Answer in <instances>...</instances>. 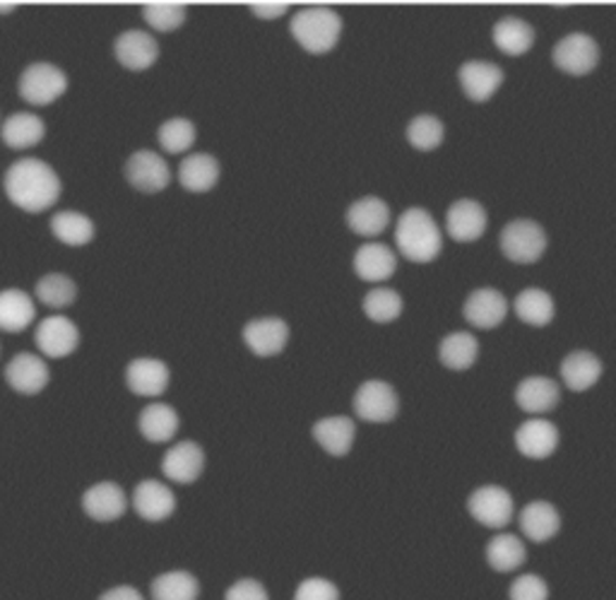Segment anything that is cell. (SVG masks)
Listing matches in <instances>:
<instances>
[{
	"instance_id": "obj_19",
	"label": "cell",
	"mask_w": 616,
	"mask_h": 600,
	"mask_svg": "<svg viewBox=\"0 0 616 600\" xmlns=\"http://www.w3.org/2000/svg\"><path fill=\"white\" fill-rule=\"evenodd\" d=\"M35 341L43 357L63 359L73 355L80 345V329L65 316H49L39 323Z\"/></svg>"
},
{
	"instance_id": "obj_32",
	"label": "cell",
	"mask_w": 616,
	"mask_h": 600,
	"mask_svg": "<svg viewBox=\"0 0 616 600\" xmlns=\"http://www.w3.org/2000/svg\"><path fill=\"white\" fill-rule=\"evenodd\" d=\"M479 357V341L472 333L455 331L448 333L441 343H438V359L450 372H467L475 367Z\"/></svg>"
},
{
	"instance_id": "obj_3",
	"label": "cell",
	"mask_w": 616,
	"mask_h": 600,
	"mask_svg": "<svg viewBox=\"0 0 616 600\" xmlns=\"http://www.w3.org/2000/svg\"><path fill=\"white\" fill-rule=\"evenodd\" d=\"M290 31L299 47L311 56H325L343 37V17L333 8L311 5L292 15Z\"/></svg>"
},
{
	"instance_id": "obj_8",
	"label": "cell",
	"mask_w": 616,
	"mask_h": 600,
	"mask_svg": "<svg viewBox=\"0 0 616 600\" xmlns=\"http://www.w3.org/2000/svg\"><path fill=\"white\" fill-rule=\"evenodd\" d=\"M552 63L570 78H586L598 68L600 43L586 31H570L554 47Z\"/></svg>"
},
{
	"instance_id": "obj_46",
	"label": "cell",
	"mask_w": 616,
	"mask_h": 600,
	"mask_svg": "<svg viewBox=\"0 0 616 600\" xmlns=\"http://www.w3.org/2000/svg\"><path fill=\"white\" fill-rule=\"evenodd\" d=\"M248 10L258 20H280L282 15H287L290 3H268V0H256V3H251Z\"/></svg>"
},
{
	"instance_id": "obj_43",
	"label": "cell",
	"mask_w": 616,
	"mask_h": 600,
	"mask_svg": "<svg viewBox=\"0 0 616 600\" xmlns=\"http://www.w3.org/2000/svg\"><path fill=\"white\" fill-rule=\"evenodd\" d=\"M294 600H343V593L337 584L325 576H306L294 588Z\"/></svg>"
},
{
	"instance_id": "obj_36",
	"label": "cell",
	"mask_w": 616,
	"mask_h": 600,
	"mask_svg": "<svg viewBox=\"0 0 616 600\" xmlns=\"http://www.w3.org/2000/svg\"><path fill=\"white\" fill-rule=\"evenodd\" d=\"M513 309L518 314V319L527 325H532V329H547L556 316L554 297L547 290L539 288L523 290L518 297H515Z\"/></svg>"
},
{
	"instance_id": "obj_17",
	"label": "cell",
	"mask_w": 616,
	"mask_h": 600,
	"mask_svg": "<svg viewBox=\"0 0 616 600\" xmlns=\"http://www.w3.org/2000/svg\"><path fill=\"white\" fill-rule=\"evenodd\" d=\"M171 381L169 367L157 357H136L126 367V386L140 398H159L167 394Z\"/></svg>"
},
{
	"instance_id": "obj_12",
	"label": "cell",
	"mask_w": 616,
	"mask_h": 600,
	"mask_svg": "<svg viewBox=\"0 0 616 600\" xmlns=\"http://www.w3.org/2000/svg\"><path fill=\"white\" fill-rule=\"evenodd\" d=\"M505 75L501 65L491 61H467L458 68V82L470 102L484 104L501 90Z\"/></svg>"
},
{
	"instance_id": "obj_5",
	"label": "cell",
	"mask_w": 616,
	"mask_h": 600,
	"mask_svg": "<svg viewBox=\"0 0 616 600\" xmlns=\"http://www.w3.org/2000/svg\"><path fill=\"white\" fill-rule=\"evenodd\" d=\"M20 97L31 106H49L68 92V75L53 63H31L20 75Z\"/></svg>"
},
{
	"instance_id": "obj_34",
	"label": "cell",
	"mask_w": 616,
	"mask_h": 600,
	"mask_svg": "<svg viewBox=\"0 0 616 600\" xmlns=\"http://www.w3.org/2000/svg\"><path fill=\"white\" fill-rule=\"evenodd\" d=\"M37 316L35 302L22 290L0 292V331L22 333L27 331Z\"/></svg>"
},
{
	"instance_id": "obj_2",
	"label": "cell",
	"mask_w": 616,
	"mask_h": 600,
	"mask_svg": "<svg viewBox=\"0 0 616 600\" xmlns=\"http://www.w3.org/2000/svg\"><path fill=\"white\" fill-rule=\"evenodd\" d=\"M395 244L410 264H432L444 251V234L424 207H407L395 227Z\"/></svg>"
},
{
	"instance_id": "obj_29",
	"label": "cell",
	"mask_w": 616,
	"mask_h": 600,
	"mask_svg": "<svg viewBox=\"0 0 616 600\" xmlns=\"http://www.w3.org/2000/svg\"><path fill=\"white\" fill-rule=\"evenodd\" d=\"M219 177H222V167L217 157L207 152H193L179 167V183L189 193H210L219 183Z\"/></svg>"
},
{
	"instance_id": "obj_37",
	"label": "cell",
	"mask_w": 616,
	"mask_h": 600,
	"mask_svg": "<svg viewBox=\"0 0 616 600\" xmlns=\"http://www.w3.org/2000/svg\"><path fill=\"white\" fill-rule=\"evenodd\" d=\"M92 217L75 210H61L51 217V234L65 246H87L94 239Z\"/></svg>"
},
{
	"instance_id": "obj_20",
	"label": "cell",
	"mask_w": 616,
	"mask_h": 600,
	"mask_svg": "<svg viewBox=\"0 0 616 600\" xmlns=\"http://www.w3.org/2000/svg\"><path fill=\"white\" fill-rule=\"evenodd\" d=\"M5 381L10 388L22 396H37L49 386L51 372L49 365L43 362L39 355L20 353L10 359V365L5 367Z\"/></svg>"
},
{
	"instance_id": "obj_41",
	"label": "cell",
	"mask_w": 616,
	"mask_h": 600,
	"mask_svg": "<svg viewBox=\"0 0 616 600\" xmlns=\"http://www.w3.org/2000/svg\"><path fill=\"white\" fill-rule=\"evenodd\" d=\"M157 140H159V148L164 152H169V155H183V152H189L195 145L197 130H195V124L189 122V118L176 116L159 126Z\"/></svg>"
},
{
	"instance_id": "obj_44",
	"label": "cell",
	"mask_w": 616,
	"mask_h": 600,
	"mask_svg": "<svg viewBox=\"0 0 616 600\" xmlns=\"http://www.w3.org/2000/svg\"><path fill=\"white\" fill-rule=\"evenodd\" d=\"M509 600H549V584L539 574L515 576L509 588Z\"/></svg>"
},
{
	"instance_id": "obj_40",
	"label": "cell",
	"mask_w": 616,
	"mask_h": 600,
	"mask_svg": "<svg viewBox=\"0 0 616 600\" xmlns=\"http://www.w3.org/2000/svg\"><path fill=\"white\" fill-rule=\"evenodd\" d=\"M35 294L41 304H47L51 309H68L77 299V285L73 278L63 276V272H49L37 282Z\"/></svg>"
},
{
	"instance_id": "obj_35",
	"label": "cell",
	"mask_w": 616,
	"mask_h": 600,
	"mask_svg": "<svg viewBox=\"0 0 616 600\" xmlns=\"http://www.w3.org/2000/svg\"><path fill=\"white\" fill-rule=\"evenodd\" d=\"M0 136H3V143L8 148L29 150L39 145L43 136H47V124H43L37 114L17 112L0 128Z\"/></svg>"
},
{
	"instance_id": "obj_14",
	"label": "cell",
	"mask_w": 616,
	"mask_h": 600,
	"mask_svg": "<svg viewBox=\"0 0 616 600\" xmlns=\"http://www.w3.org/2000/svg\"><path fill=\"white\" fill-rule=\"evenodd\" d=\"M489 215L487 207L479 201L472 199H460L448 207L446 215V232L458 244H472L482 239V234L487 232Z\"/></svg>"
},
{
	"instance_id": "obj_28",
	"label": "cell",
	"mask_w": 616,
	"mask_h": 600,
	"mask_svg": "<svg viewBox=\"0 0 616 600\" xmlns=\"http://www.w3.org/2000/svg\"><path fill=\"white\" fill-rule=\"evenodd\" d=\"M181 418L167 403L154 400L147 408H142L138 418V430L142 434V439L150 444H169L174 442V436L179 434Z\"/></svg>"
},
{
	"instance_id": "obj_27",
	"label": "cell",
	"mask_w": 616,
	"mask_h": 600,
	"mask_svg": "<svg viewBox=\"0 0 616 600\" xmlns=\"http://www.w3.org/2000/svg\"><path fill=\"white\" fill-rule=\"evenodd\" d=\"M395 270H398V256L385 244L371 242L357 248L355 254V272L364 282H388Z\"/></svg>"
},
{
	"instance_id": "obj_15",
	"label": "cell",
	"mask_w": 616,
	"mask_h": 600,
	"mask_svg": "<svg viewBox=\"0 0 616 600\" xmlns=\"http://www.w3.org/2000/svg\"><path fill=\"white\" fill-rule=\"evenodd\" d=\"M114 56L126 71H150L159 59V43L150 31L126 29L114 41Z\"/></svg>"
},
{
	"instance_id": "obj_4",
	"label": "cell",
	"mask_w": 616,
	"mask_h": 600,
	"mask_svg": "<svg viewBox=\"0 0 616 600\" xmlns=\"http://www.w3.org/2000/svg\"><path fill=\"white\" fill-rule=\"evenodd\" d=\"M501 254L518 266H532L544 256L549 239L544 227L535 220H511L501 229Z\"/></svg>"
},
{
	"instance_id": "obj_1",
	"label": "cell",
	"mask_w": 616,
	"mask_h": 600,
	"mask_svg": "<svg viewBox=\"0 0 616 600\" xmlns=\"http://www.w3.org/2000/svg\"><path fill=\"white\" fill-rule=\"evenodd\" d=\"M3 189L10 203L31 215L43 213L56 205L63 191L56 169L37 157L17 159L15 165L5 171Z\"/></svg>"
},
{
	"instance_id": "obj_18",
	"label": "cell",
	"mask_w": 616,
	"mask_h": 600,
	"mask_svg": "<svg viewBox=\"0 0 616 600\" xmlns=\"http://www.w3.org/2000/svg\"><path fill=\"white\" fill-rule=\"evenodd\" d=\"M462 316L470 325H475L479 331H493L505 321L509 316V299L503 297V292L493 288H479L470 294L462 304Z\"/></svg>"
},
{
	"instance_id": "obj_22",
	"label": "cell",
	"mask_w": 616,
	"mask_h": 600,
	"mask_svg": "<svg viewBox=\"0 0 616 600\" xmlns=\"http://www.w3.org/2000/svg\"><path fill=\"white\" fill-rule=\"evenodd\" d=\"M82 511L97 523H112L128 511V497L124 487L112 483V480H104L82 495Z\"/></svg>"
},
{
	"instance_id": "obj_9",
	"label": "cell",
	"mask_w": 616,
	"mask_h": 600,
	"mask_svg": "<svg viewBox=\"0 0 616 600\" xmlns=\"http://www.w3.org/2000/svg\"><path fill=\"white\" fill-rule=\"evenodd\" d=\"M290 325L280 316H260V319H251L241 337H244V345L248 350L260 357L270 359L284 353V347L290 345Z\"/></svg>"
},
{
	"instance_id": "obj_6",
	"label": "cell",
	"mask_w": 616,
	"mask_h": 600,
	"mask_svg": "<svg viewBox=\"0 0 616 600\" xmlns=\"http://www.w3.org/2000/svg\"><path fill=\"white\" fill-rule=\"evenodd\" d=\"M351 406H355L359 420L369 424H388L398 418L400 396L388 381L369 379L357 388Z\"/></svg>"
},
{
	"instance_id": "obj_10",
	"label": "cell",
	"mask_w": 616,
	"mask_h": 600,
	"mask_svg": "<svg viewBox=\"0 0 616 600\" xmlns=\"http://www.w3.org/2000/svg\"><path fill=\"white\" fill-rule=\"evenodd\" d=\"M126 179L140 193H162L171 183V169L167 159L152 150H138L126 162Z\"/></svg>"
},
{
	"instance_id": "obj_24",
	"label": "cell",
	"mask_w": 616,
	"mask_h": 600,
	"mask_svg": "<svg viewBox=\"0 0 616 600\" xmlns=\"http://www.w3.org/2000/svg\"><path fill=\"white\" fill-rule=\"evenodd\" d=\"M521 533L532 542H549L561 533V514L559 509L547 499H535L525 505L521 511Z\"/></svg>"
},
{
	"instance_id": "obj_45",
	"label": "cell",
	"mask_w": 616,
	"mask_h": 600,
	"mask_svg": "<svg viewBox=\"0 0 616 600\" xmlns=\"http://www.w3.org/2000/svg\"><path fill=\"white\" fill-rule=\"evenodd\" d=\"M224 600H270V591L266 584L253 579V576H241L227 588Z\"/></svg>"
},
{
	"instance_id": "obj_16",
	"label": "cell",
	"mask_w": 616,
	"mask_h": 600,
	"mask_svg": "<svg viewBox=\"0 0 616 600\" xmlns=\"http://www.w3.org/2000/svg\"><path fill=\"white\" fill-rule=\"evenodd\" d=\"M513 442L521 456L530 458V461H544V458L556 454L561 434L554 422L544 418H530L515 430Z\"/></svg>"
},
{
	"instance_id": "obj_47",
	"label": "cell",
	"mask_w": 616,
	"mask_h": 600,
	"mask_svg": "<svg viewBox=\"0 0 616 600\" xmlns=\"http://www.w3.org/2000/svg\"><path fill=\"white\" fill-rule=\"evenodd\" d=\"M99 600H145L136 586H114L99 596Z\"/></svg>"
},
{
	"instance_id": "obj_26",
	"label": "cell",
	"mask_w": 616,
	"mask_h": 600,
	"mask_svg": "<svg viewBox=\"0 0 616 600\" xmlns=\"http://www.w3.org/2000/svg\"><path fill=\"white\" fill-rule=\"evenodd\" d=\"M602 359L590 350H576L564 357V362L559 367V376L564 381V386L574 394H582L590 391L602 379Z\"/></svg>"
},
{
	"instance_id": "obj_7",
	"label": "cell",
	"mask_w": 616,
	"mask_h": 600,
	"mask_svg": "<svg viewBox=\"0 0 616 600\" xmlns=\"http://www.w3.org/2000/svg\"><path fill=\"white\" fill-rule=\"evenodd\" d=\"M467 514L484 528L503 531L515 516L513 495L501 485H482L467 497Z\"/></svg>"
},
{
	"instance_id": "obj_39",
	"label": "cell",
	"mask_w": 616,
	"mask_h": 600,
	"mask_svg": "<svg viewBox=\"0 0 616 600\" xmlns=\"http://www.w3.org/2000/svg\"><path fill=\"white\" fill-rule=\"evenodd\" d=\"M446 140V126L434 114H420L414 116L410 126H407V143H410L416 152H434L441 148Z\"/></svg>"
},
{
	"instance_id": "obj_31",
	"label": "cell",
	"mask_w": 616,
	"mask_h": 600,
	"mask_svg": "<svg viewBox=\"0 0 616 600\" xmlns=\"http://www.w3.org/2000/svg\"><path fill=\"white\" fill-rule=\"evenodd\" d=\"M484 560L499 574H513L527 562V548L515 533H497L484 548Z\"/></svg>"
},
{
	"instance_id": "obj_13",
	"label": "cell",
	"mask_w": 616,
	"mask_h": 600,
	"mask_svg": "<svg viewBox=\"0 0 616 600\" xmlns=\"http://www.w3.org/2000/svg\"><path fill=\"white\" fill-rule=\"evenodd\" d=\"M176 507H179V501H176L174 489L167 483H162V480L147 477L133 489V509L142 521H169L176 514Z\"/></svg>"
},
{
	"instance_id": "obj_42",
	"label": "cell",
	"mask_w": 616,
	"mask_h": 600,
	"mask_svg": "<svg viewBox=\"0 0 616 600\" xmlns=\"http://www.w3.org/2000/svg\"><path fill=\"white\" fill-rule=\"evenodd\" d=\"M142 17H145L150 29L162 31V35H171V31L183 27L185 5L169 3V0H162V3H147V5H142Z\"/></svg>"
},
{
	"instance_id": "obj_11",
	"label": "cell",
	"mask_w": 616,
	"mask_h": 600,
	"mask_svg": "<svg viewBox=\"0 0 616 600\" xmlns=\"http://www.w3.org/2000/svg\"><path fill=\"white\" fill-rule=\"evenodd\" d=\"M207 456L197 442H176L162 458V473L174 485H193L205 473Z\"/></svg>"
},
{
	"instance_id": "obj_30",
	"label": "cell",
	"mask_w": 616,
	"mask_h": 600,
	"mask_svg": "<svg viewBox=\"0 0 616 600\" xmlns=\"http://www.w3.org/2000/svg\"><path fill=\"white\" fill-rule=\"evenodd\" d=\"M493 47H497L505 56H525L527 51L535 47V27L523 17H501L491 31Z\"/></svg>"
},
{
	"instance_id": "obj_33",
	"label": "cell",
	"mask_w": 616,
	"mask_h": 600,
	"mask_svg": "<svg viewBox=\"0 0 616 600\" xmlns=\"http://www.w3.org/2000/svg\"><path fill=\"white\" fill-rule=\"evenodd\" d=\"M152 600H197L201 598V582L189 570L162 572L150 584Z\"/></svg>"
},
{
	"instance_id": "obj_38",
	"label": "cell",
	"mask_w": 616,
	"mask_h": 600,
	"mask_svg": "<svg viewBox=\"0 0 616 600\" xmlns=\"http://www.w3.org/2000/svg\"><path fill=\"white\" fill-rule=\"evenodd\" d=\"M367 319L373 323H393L398 321L405 311V299L398 290L376 288L371 290L364 302H361Z\"/></svg>"
},
{
	"instance_id": "obj_21",
	"label": "cell",
	"mask_w": 616,
	"mask_h": 600,
	"mask_svg": "<svg viewBox=\"0 0 616 600\" xmlns=\"http://www.w3.org/2000/svg\"><path fill=\"white\" fill-rule=\"evenodd\" d=\"M311 436L328 456L345 458L355 449L357 424L347 414H330V418H321L313 424Z\"/></svg>"
},
{
	"instance_id": "obj_23",
	"label": "cell",
	"mask_w": 616,
	"mask_h": 600,
	"mask_svg": "<svg viewBox=\"0 0 616 600\" xmlns=\"http://www.w3.org/2000/svg\"><path fill=\"white\" fill-rule=\"evenodd\" d=\"M345 222L357 237H378L390 225V207L378 195H364L347 207Z\"/></svg>"
},
{
	"instance_id": "obj_48",
	"label": "cell",
	"mask_w": 616,
	"mask_h": 600,
	"mask_svg": "<svg viewBox=\"0 0 616 600\" xmlns=\"http://www.w3.org/2000/svg\"><path fill=\"white\" fill-rule=\"evenodd\" d=\"M17 5L15 3H0V15H5V13H13Z\"/></svg>"
},
{
	"instance_id": "obj_25",
	"label": "cell",
	"mask_w": 616,
	"mask_h": 600,
	"mask_svg": "<svg viewBox=\"0 0 616 600\" xmlns=\"http://www.w3.org/2000/svg\"><path fill=\"white\" fill-rule=\"evenodd\" d=\"M561 403V388L549 376H527L515 388V406L527 414H547Z\"/></svg>"
}]
</instances>
